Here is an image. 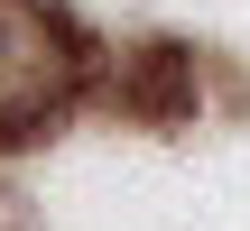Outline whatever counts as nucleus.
Returning <instances> with one entry per match:
<instances>
[{"label":"nucleus","instance_id":"f257e3e1","mask_svg":"<svg viewBox=\"0 0 250 231\" xmlns=\"http://www.w3.org/2000/svg\"><path fill=\"white\" fill-rule=\"evenodd\" d=\"M83 46L46 0H0V130H37L74 102Z\"/></svg>","mask_w":250,"mask_h":231}]
</instances>
